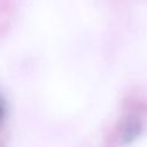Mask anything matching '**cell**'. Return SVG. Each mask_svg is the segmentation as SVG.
I'll return each instance as SVG.
<instances>
[{"label": "cell", "instance_id": "cell-2", "mask_svg": "<svg viewBox=\"0 0 147 147\" xmlns=\"http://www.w3.org/2000/svg\"><path fill=\"white\" fill-rule=\"evenodd\" d=\"M5 114H6V106H5V102H3V100L0 98V121L3 118Z\"/></svg>", "mask_w": 147, "mask_h": 147}, {"label": "cell", "instance_id": "cell-1", "mask_svg": "<svg viewBox=\"0 0 147 147\" xmlns=\"http://www.w3.org/2000/svg\"><path fill=\"white\" fill-rule=\"evenodd\" d=\"M142 132V123L141 121L136 117H129L122 129V141L123 144H131L133 142Z\"/></svg>", "mask_w": 147, "mask_h": 147}]
</instances>
